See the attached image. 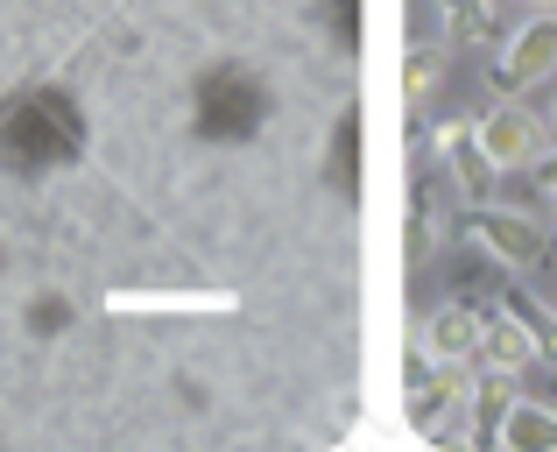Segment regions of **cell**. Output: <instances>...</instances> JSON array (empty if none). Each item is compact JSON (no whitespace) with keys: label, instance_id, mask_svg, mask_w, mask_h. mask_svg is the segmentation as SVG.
I'll return each instance as SVG.
<instances>
[{"label":"cell","instance_id":"cell-1","mask_svg":"<svg viewBox=\"0 0 557 452\" xmlns=\"http://www.w3.org/2000/svg\"><path fill=\"white\" fill-rule=\"evenodd\" d=\"M85 149V107L64 85H22L0 99V170L8 178H50L78 163Z\"/></svg>","mask_w":557,"mask_h":452},{"label":"cell","instance_id":"cell-2","mask_svg":"<svg viewBox=\"0 0 557 452\" xmlns=\"http://www.w3.org/2000/svg\"><path fill=\"white\" fill-rule=\"evenodd\" d=\"M190 121H198L205 142H247L269 121V85L247 64H212L198 78V99H190Z\"/></svg>","mask_w":557,"mask_h":452},{"label":"cell","instance_id":"cell-3","mask_svg":"<svg viewBox=\"0 0 557 452\" xmlns=\"http://www.w3.org/2000/svg\"><path fill=\"white\" fill-rule=\"evenodd\" d=\"M480 156H487L494 170H522L544 156V121H536L530 107H494L487 121H480Z\"/></svg>","mask_w":557,"mask_h":452},{"label":"cell","instance_id":"cell-4","mask_svg":"<svg viewBox=\"0 0 557 452\" xmlns=\"http://www.w3.org/2000/svg\"><path fill=\"white\" fill-rule=\"evenodd\" d=\"M544 71H557V22H530L508 42V78L530 85V78H544Z\"/></svg>","mask_w":557,"mask_h":452},{"label":"cell","instance_id":"cell-5","mask_svg":"<svg viewBox=\"0 0 557 452\" xmlns=\"http://www.w3.org/2000/svg\"><path fill=\"white\" fill-rule=\"evenodd\" d=\"M487 247L508 255V261H536V255H544V233H536L530 220H516V212H494V220H487Z\"/></svg>","mask_w":557,"mask_h":452},{"label":"cell","instance_id":"cell-6","mask_svg":"<svg viewBox=\"0 0 557 452\" xmlns=\"http://www.w3.org/2000/svg\"><path fill=\"white\" fill-rule=\"evenodd\" d=\"M431 346H437V361H459V354H473V346H480V326L466 311H445L431 326Z\"/></svg>","mask_w":557,"mask_h":452},{"label":"cell","instance_id":"cell-7","mask_svg":"<svg viewBox=\"0 0 557 452\" xmlns=\"http://www.w3.org/2000/svg\"><path fill=\"white\" fill-rule=\"evenodd\" d=\"M480 346H487L502 368H522V361H530V340H522L516 326H480Z\"/></svg>","mask_w":557,"mask_h":452},{"label":"cell","instance_id":"cell-8","mask_svg":"<svg viewBox=\"0 0 557 452\" xmlns=\"http://www.w3.org/2000/svg\"><path fill=\"white\" fill-rule=\"evenodd\" d=\"M557 439V417H536V411H522L516 425H508V445H544Z\"/></svg>","mask_w":557,"mask_h":452},{"label":"cell","instance_id":"cell-9","mask_svg":"<svg viewBox=\"0 0 557 452\" xmlns=\"http://www.w3.org/2000/svg\"><path fill=\"white\" fill-rule=\"evenodd\" d=\"M64 318H71V304H64V297H50V304H28V326H36V332H64Z\"/></svg>","mask_w":557,"mask_h":452},{"label":"cell","instance_id":"cell-10","mask_svg":"<svg viewBox=\"0 0 557 452\" xmlns=\"http://www.w3.org/2000/svg\"><path fill=\"white\" fill-rule=\"evenodd\" d=\"M354 149H360V121H339V184L354 192Z\"/></svg>","mask_w":557,"mask_h":452},{"label":"cell","instance_id":"cell-11","mask_svg":"<svg viewBox=\"0 0 557 452\" xmlns=\"http://www.w3.org/2000/svg\"><path fill=\"white\" fill-rule=\"evenodd\" d=\"M360 0H332V22H339V42H346V50H354V42H360Z\"/></svg>","mask_w":557,"mask_h":452},{"label":"cell","instance_id":"cell-12","mask_svg":"<svg viewBox=\"0 0 557 452\" xmlns=\"http://www.w3.org/2000/svg\"><path fill=\"white\" fill-rule=\"evenodd\" d=\"M544 178H550V192H557V163H550V170H544Z\"/></svg>","mask_w":557,"mask_h":452}]
</instances>
